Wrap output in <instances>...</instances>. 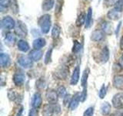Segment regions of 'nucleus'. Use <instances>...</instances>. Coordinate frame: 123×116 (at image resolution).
<instances>
[{"instance_id":"38","label":"nucleus","mask_w":123,"mask_h":116,"mask_svg":"<svg viewBox=\"0 0 123 116\" xmlns=\"http://www.w3.org/2000/svg\"><path fill=\"white\" fill-rule=\"evenodd\" d=\"M118 64L121 67V68L123 69V54L120 57V58H119V60H118Z\"/></svg>"},{"instance_id":"16","label":"nucleus","mask_w":123,"mask_h":116,"mask_svg":"<svg viewBox=\"0 0 123 116\" xmlns=\"http://www.w3.org/2000/svg\"><path fill=\"white\" fill-rule=\"evenodd\" d=\"M17 46H18V49L22 52H27L28 50H29V48H30L27 41L24 40H18L17 44Z\"/></svg>"},{"instance_id":"19","label":"nucleus","mask_w":123,"mask_h":116,"mask_svg":"<svg viewBox=\"0 0 123 116\" xmlns=\"http://www.w3.org/2000/svg\"><path fill=\"white\" fill-rule=\"evenodd\" d=\"M92 9L90 7L88 8V13L86 14V22H85V27L86 29L89 28L92 25Z\"/></svg>"},{"instance_id":"14","label":"nucleus","mask_w":123,"mask_h":116,"mask_svg":"<svg viewBox=\"0 0 123 116\" xmlns=\"http://www.w3.org/2000/svg\"><path fill=\"white\" fill-rule=\"evenodd\" d=\"M56 110L52 104H45L42 110V116H52L53 113Z\"/></svg>"},{"instance_id":"35","label":"nucleus","mask_w":123,"mask_h":116,"mask_svg":"<svg viewBox=\"0 0 123 116\" xmlns=\"http://www.w3.org/2000/svg\"><path fill=\"white\" fill-rule=\"evenodd\" d=\"M86 96H87V88H83L82 92L81 93V102H83L86 99Z\"/></svg>"},{"instance_id":"41","label":"nucleus","mask_w":123,"mask_h":116,"mask_svg":"<svg viewBox=\"0 0 123 116\" xmlns=\"http://www.w3.org/2000/svg\"><path fill=\"white\" fill-rule=\"evenodd\" d=\"M120 48L122 50H123V36H122L121 40H120Z\"/></svg>"},{"instance_id":"25","label":"nucleus","mask_w":123,"mask_h":116,"mask_svg":"<svg viewBox=\"0 0 123 116\" xmlns=\"http://www.w3.org/2000/svg\"><path fill=\"white\" fill-rule=\"evenodd\" d=\"M61 33V28L59 25L55 24L53 26V28L52 29V36L54 39H56L59 36V35Z\"/></svg>"},{"instance_id":"27","label":"nucleus","mask_w":123,"mask_h":116,"mask_svg":"<svg viewBox=\"0 0 123 116\" xmlns=\"http://www.w3.org/2000/svg\"><path fill=\"white\" fill-rule=\"evenodd\" d=\"M57 93H58V95L59 97H61V98H65V96L67 95V93H66V89H65V87L63 86H60L59 88L57 89Z\"/></svg>"},{"instance_id":"24","label":"nucleus","mask_w":123,"mask_h":116,"mask_svg":"<svg viewBox=\"0 0 123 116\" xmlns=\"http://www.w3.org/2000/svg\"><path fill=\"white\" fill-rule=\"evenodd\" d=\"M88 73H89V70H88V68L85 70V71L83 73V75H82V80H81V84H82V86L83 87V88H86Z\"/></svg>"},{"instance_id":"42","label":"nucleus","mask_w":123,"mask_h":116,"mask_svg":"<svg viewBox=\"0 0 123 116\" xmlns=\"http://www.w3.org/2000/svg\"><path fill=\"white\" fill-rule=\"evenodd\" d=\"M121 25H122V22H120L118 23V27L116 28V34H118V31H119V28H120V26H121Z\"/></svg>"},{"instance_id":"36","label":"nucleus","mask_w":123,"mask_h":116,"mask_svg":"<svg viewBox=\"0 0 123 116\" xmlns=\"http://www.w3.org/2000/svg\"><path fill=\"white\" fill-rule=\"evenodd\" d=\"M8 97L10 100H15L16 98V95L15 94V91L13 90H9V93H8Z\"/></svg>"},{"instance_id":"8","label":"nucleus","mask_w":123,"mask_h":116,"mask_svg":"<svg viewBox=\"0 0 123 116\" xmlns=\"http://www.w3.org/2000/svg\"><path fill=\"white\" fill-rule=\"evenodd\" d=\"M105 37V33L101 29H95L91 35V40L95 42H100Z\"/></svg>"},{"instance_id":"28","label":"nucleus","mask_w":123,"mask_h":116,"mask_svg":"<svg viewBox=\"0 0 123 116\" xmlns=\"http://www.w3.org/2000/svg\"><path fill=\"white\" fill-rule=\"evenodd\" d=\"M106 94H107V87H106V86L105 84H103L102 86V87L100 88V90H99L98 96H99V98L101 99H103L105 97Z\"/></svg>"},{"instance_id":"1","label":"nucleus","mask_w":123,"mask_h":116,"mask_svg":"<svg viewBox=\"0 0 123 116\" xmlns=\"http://www.w3.org/2000/svg\"><path fill=\"white\" fill-rule=\"evenodd\" d=\"M51 16L48 14L42 15L38 19V25L40 26V29L42 33H48L49 29L51 28Z\"/></svg>"},{"instance_id":"12","label":"nucleus","mask_w":123,"mask_h":116,"mask_svg":"<svg viewBox=\"0 0 123 116\" xmlns=\"http://www.w3.org/2000/svg\"><path fill=\"white\" fill-rule=\"evenodd\" d=\"M11 60L7 53H2L0 54V64L2 67H8L10 65Z\"/></svg>"},{"instance_id":"22","label":"nucleus","mask_w":123,"mask_h":116,"mask_svg":"<svg viewBox=\"0 0 123 116\" xmlns=\"http://www.w3.org/2000/svg\"><path fill=\"white\" fill-rule=\"evenodd\" d=\"M15 40H16V37H15V34L12 33H8L6 34V36L5 38V41L7 44L9 45H13L15 44Z\"/></svg>"},{"instance_id":"23","label":"nucleus","mask_w":123,"mask_h":116,"mask_svg":"<svg viewBox=\"0 0 123 116\" xmlns=\"http://www.w3.org/2000/svg\"><path fill=\"white\" fill-rule=\"evenodd\" d=\"M120 12H118L117 10H115V9H111L110 10L109 13L107 14V16L109 17L110 19H112V20H115V19H117L119 18L120 16Z\"/></svg>"},{"instance_id":"4","label":"nucleus","mask_w":123,"mask_h":116,"mask_svg":"<svg viewBox=\"0 0 123 116\" xmlns=\"http://www.w3.org/2000/svg\"><path fill=\"white\" fill-rule=\"evenodd\" d=\"M18 64L24 68H29L32 66V60L29 57L21 56L17 59Z\"/></svg>"},{"instance_id":"11","label":"nucleus","mask_w":123,"mask_h":116,"mask_svg":"<svg viewBox=\"0 0 123 116\" xmlns=\"http://www.w3.org/2000/svg\"><path fill=\"white\" fill-rule=\"evenodd\" d=\"M79 74H80V68L79 66H77L74 69V71H73V73L71 77L70 84L72 85H76L78 84L79 80Z\"/></svg>"},{"instance_id":"30","label":"nucleus","mask_w":123,"mask_h":116,"mask_svg":"<svg viewBox=\"0 0 123 116\" xmlns=\"http://www.w3.org/2000/svg\"><path fill=\"white\" fill-rule=\"evenodd\" d=\"M82 48V45L78 41H74V44H73V48H72V52L73 53H78Z\"/></svg>"},{"instance_id":"15","label":"nucleus","mask_w":123,"mask_h":116,"mask_svg":"<svg viewBox=\"0 0 123 116\" xmlns=\"http://www.w3.org/2000/svg\"><path fill=\"white\" fill-rule=\"evenodd\" d=\"M46 44V41L44 38H38L36 40H35L33 42V48L35 50H40L43 46H45Z\"/></svg>"},{"instance_id":"29","label":"nucleus","mask_w":123,"mask_h":116,"mask_svg":"<svg viewBox=\"0 0 123 116\" xmlns=\"http://www.w3.org/2000/svg\"><path fill=\"white\" fill-rule=\"evenodd\" d=\"M52 48L49 49L47 53H46V54H45V64H48L49 63L51 62V60H52Z\"/></svg>"},{"instance_id":"5","label":"nucleus","mask_w":123,"mask_h":116,"mask_svg":"<svg viewBox=\"0 0 123 116\" xmlns=\"http://www.w3.org/2000/svg\"><path fill=\"white\" fill-rule=\"evenodd\" d=\"M27 27L21 21L17 22V25L15 26V33L18 36H25L27 35Z\"/></svg>"},{"instance_id":"39","label":"nucleus","mask_w":123,"mask_h":116,"mask_svg":"<svg viewBox=\"0 0 123 116\" xmlns=\"http://www.w3.org/2000/svg\"><path fill=\"white\" fill-rule=\"evenodd\" d=\"M110 116H123V112L122 111H116L115 113L111 114Z\"/></svg>"},{"instance_id":"21","label":"nucleus","mask_w":123,"mask_h":116,"mask_svg":"<svg viewBox=\"0 0 123 116\" xmlns=\"http://www.w3.org/2000/svg\"><path fill=\"white\" fill-rule=\"evenodd\" d=\"M100 110L103 115H109L110 111H111V105L109 102H104L102 104L101 108H100Z\"/></svg>"},{"instance_id":"10","label":"nucleus","mask_w":123,"mask_h":116,"mask_svg":"<svg viewBox=\"0 0 123 116\" xmlns=\"http://www.w3.org/2000/svg\"><path fill=\"white\" fill-rule=\"evenodd\" d=\"M79 102H81V94L80 93H76L74 96L72 97L71 102L69 104V108L71 110H75V108L79 106Z\"/></svg>"},{"instance_id":"32","label":"nucleus","mask_w":123,"mask_h":116,"mask_svg":"<svg viewBox=\"0 0 123 116\" xmlns=\"http://www.w3.org/2000/svg\"><path fill=\"white\" fill-rule=\"evenodd\" d=\"M11 4V0H0V6L1 9H6Z\"/></svg>"},{"instance_id":"2","label":"nucleus","mask_w":123,"mask_h":116,"mask_svg":"<svg viewBox=\"0 0 123 116\" xmlns=\"http://www.w3.org/2000/svg\"><path fill=\"white\" fill-rule=\"evenodd\" d=\"M111 103L116 109H123V92L117 93L116 94H115L111 100Z\"/></svg>"},{"instance_id":"40","label":"nucleus","mask_w":123,"mask_h":116,"mask_svg":"<svg viewBox=\"0 0 123 116\" xmlns=\"http://www.w3.org/2000/svg\"><path fill=\"white\" fill-rule=\"evenodd\" d=\"M22 112H23V108L21 107V108L19 109V111H18V114H17L16 116H22Z\"/></svg>"},{"instance_id":"13","label":"nucleus","mask_w":123,"mask_h":116,"mask_svg":"<svg viewBox=\"0 0 123 116\" xmlns=\"http://www.w3.org/2000/svg\"><path fill=\"white\" fill-rule=\"evenodd\" d=\"M29 57L32 60V61H38L42 57V52L40 50H33L29 53Z\"/></svg>"},{"instance_id":"34","label":"nucleus","mask_w":123,"mask_h":116,"mask_svg":"<svg viewBox=\"0 0 123 116\" xmlns=\"http://www.w3.org/2000/svg\"><path fill=\"white\" fill-rule=\"evenodd\" d=\"M110 29L111 26L109 22H104V24L102 25V30L104 31V33H110Z\"/></svg>"},{"instance_id":"26","label":"nucleus","mask_w":123,"mask_h":116,"mask_svg":"<svg viewBox=\"0 0 123 116\" xmlns=\"http://www.w3.org/2000/svg\"><path fill=\"white\" fill-rule=\"evenodd\" d=\"M86 15H85L84 13H82L81 14H79V15L77 18L76 20V25L78 26H81L82 25H83L85 22H86Z\"/></svg>"},{"instance_id":"20","label":"nucleus","mask_w":123,"mask_h":116,"mask_svg":"<svg viewBox=\"0 0 123 116\" xmlns=\"http://www.w3.org/2000/svg\"><path fill=\"white\" fill-rule=\"evenodd\" d=\"M100 58H101V60L103 63H106V62L109 60V48L107 46L103 47L101 54H100Z\"/></svg>"},{"instance_id":"33","label":"nucleus","mask_w":123,"mask_h":116,"mask_svg":"<svg viewBox=\"0 0 123 116\" xmlns=\"http://www.w3.org/2000/svg\"><path fill=\"white\" fill-rule=\"evenodd\" d=\"M94 114V108L93 107H89L84 111L83 116H92Z\"/></svg>"},{"instance_id":"18","label":"nucleus","mask_w":123,"mask_h":116,"mask_svg":"<svg viewBox=\"0 0 123 116\" xmlns=\"http://www.w3.org/2000/svg\"><path fill=\"white\" fill-rule=\"evenodd\" d=\"M54 3H55L54 0H44L42 6V10H44L45 12L51 10L54 6Z\"/></svg>"},{"instance_id":"31","label":"nucleus","mask_w":123,"mask_h":116,"mask_svg":"<svg viewBox=\"0 0 123 116\" xmlns=\"http://www.w3.org/2000/svg\"><path fill=\"white\" fill-rule=\"evenodd\" d=\"M123 8V0H118V1L115 3V10L118 12H121Z\"/></svg>"},{"instance_id":"7","label":"nucleus","mask_w":123,"mask_h":116,"mask_svg":"<svg viewBox=\"0 0 123 116\" xmlns=\"http://www.w3.org/2000/svg\"><path fill=\"white\" fill-rule=\"evenodd\" d=\"M46 98L49 102L50 104H55L57 103L58 101V93L57 91H55V90H52V89H50V90H48V91L46 92Z\"/></svg>"},{"instance_id":"17","label":"nucleus","mask_w":123,"mask_h":116,"mask_svg":"<svg viewBox=\"0 0 123 116\" xmlns=\"http://www.w3.org/2000/svg\"><path fill=\"white\" fill-rule=\"evenodd\" d=\"M113 84L115 87L118 89H123V75H117L114 77Z\"/></svg>"},{"instance_id":"9","label":"nucleus","mask_w":123,"mask_h":116,"mask_svg":"<svg viewBox=\"0 0 123 116\" xmlns=\"http://www.w3.org/2000/svg\"><path fill=\"white\" fill-rule=\"evenodd\" d=\"M42 96L39 93H36L33 97H32V108L38 109L42 105Z\"/></svg>"},{"instance_id":"3","label":"nucleus","mask_w":123,"mask_h":116,"mask_svg":"<svg viewBox=\"0 0 123 116\" xmlns=\"http://www.w3.org/2000/svg\"><path fill=\"white\" fill-rule=\"evenodd\" d=\"M1 26L5 29H12L15 27V22L11 16L7 15L2 19Z\"/></svg>"},{"instance_id":"6","label":"nucleus","mask_w":123,"mask_h":116,"mask_svg":"<svg viewBox=\"0 0 123 116\" xmlns=\"http://www.w3.org/2000/svg\"><path fill=\"white\" fill-rule=\"evenodd\" d=\"M25 76L22 72L15 73L13 76V82L16 86H22L25 83Z\"/></svg>"},{"instance_id":"37","label":"nucleus","mask_w":123,"mask_h":116,"mask_svg":"<svg viewBox=\"0 0 123 116\" xmlns=\"http://www.w3.org/2000/svg\"><path fill=\"white\" fill-rule=\"evenodd\" d=\"M29 116H38V111L34 108H32L29 111Z\"/></svg>"}]
</instances>
